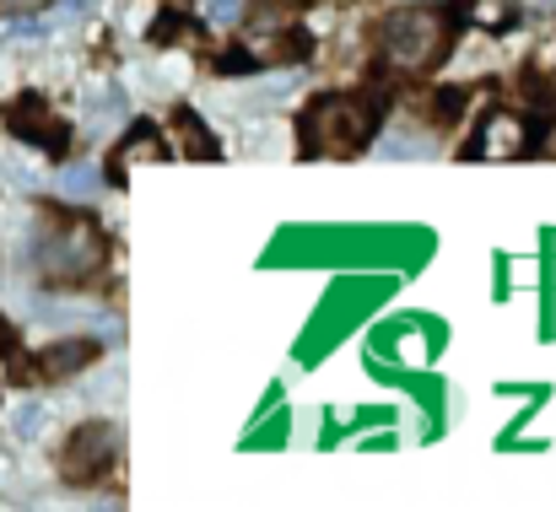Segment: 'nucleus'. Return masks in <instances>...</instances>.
Instances as JSON below:
<instances>
[{
	"label": "nucleus",
	"mask_w": 556,
	"mask_h": 512,
	"mask_svg": "<svg viewBox=\"0 0 556 512\" xmlns=\"http://www.w3.org/2000/svg\"><path fill=\"white\" fill-rule=\"evenodd\" d=\"M114 453H119V432H114L109 421H87V426L71 432V443H65V453H60V481L92 486L98 475H109Z\"/></svg>",
	"instance_id": "nucleus-4"
},
{
	"label": "nucleus",
	"mask_w": 556,
	"mask_h": 512,
	"mask_svg": "<svg viewBox=\"0 0 556 512\" xmlns=\"http://www.w3.org/2000/svg\"><path fill=\"white\" fill-rule=\"evenodd\" d=\"M60 189H65L71 200H87V194H98V168H92V163H76V168H65Z\"/></svg>",
	"instance_id": "nucleus-10"
},
{
	"label": "nucleus",
	"mask_w": 556,
	"mask_h": 512,
	"mask_svg": "<svg viewBox=\"0 0 556 512\" xmlns=\"http://www.w3.org/2000/svg\"><path fill=\"white\" fill-rule=\"evenodd\" d=\"M103 259H109V243L92 221H54L38 238V270L49 286H81L103 270Z\"/></svg>",
	"instance_id": "nucleus-3"
},
{
	"label": "nucleus",
	"mask_w": 556,
	"mask_h": 512,
	"mask_svg": "<svg viewBox=\"0 0 556 512\" xmlns=\"http://www.w3.org/2000/svg\"><path fill=\"white\" fill-rule=\"evenodd\" d=\"M185 27H179V11H163V22H152V43H174Z\"/></svg>",
	"instance_id": "nucleus-13"
},
{
	"label": "nucleus",
	"mask_w": 556,
	"mask_h": 512,
	"mask_svg": "<svg viewBox=\"0 0 556 512\" xmlns=\"http://www.w3.org/2000/svg\"><path fill=\"white\" fill-rule=\"evenodd\" d=\"M470 152H476V157H514V152H525V125H519L514 114H492V119L481 125V136H476Z\"/></svg>",
	"instance_id": "nucleus-6"
},
{
	"label": "nucleus",
	"mask_w": 556,
	"mask_h": 512,
	"mask_svg": "<svg viewBox=\"0 0 556 512\" xmlns=\"http://www.w3.org/2000/svg\"><path fill=\"white\" fill-rule=\"evenodd\" d=\"M92 356H98V345L92 341H60V345H49V350L38 356L33 372H38V377H71V372H81ZM33 372H27V377H33Z\"/></svg>",
	"instance_id": "nucleus-7"
},
{
	"label": "nucleus",
	"mask_w": 556,
	"mask_h": 512,
	"mask_svg": "<svg viewBox=\"0 0 556 512\" xmlns=\"http://www.w3.org/2000/svg\"><path fill=\"white\" fill-rule=\"evenodd\" d=\"M174 136H179V152H185V157H194V163H211V157H216L211 130H205V125H200L189 108H179V114H174Z\"/></svg>",
	"instance_id": "nucleus-8"
},
{
	"label": "nucleus",
	"mask_w": 556,
	"mask_h": 512,
	"mask_svg": "<svg viewBox=\"0 0 556 512\" xmlns=\"http://www.w3.org/2000/svg\"><path fill=\"white\" fill-rule=\"evenodd\" d=\"M11 341H16V335H11V330L0 324V350H11Z\"/></svg>",
	"instance_id": "nucleus-17"
},
{
	"label": "nucleus",
	"mask_w": 556,
	"mask_h": 512,
	"mask_svg": "<svg viewBox=\"0 0 556 512\" xmlns=\"http://www.w3.org/2000/svg\"><path fill=\"white\" fill-rule=\"evenodd\" d=\"M432 103H438V108H432V114H438V125H454V119H459V108H465V92H438Z\"/></svg>",
	"instance_id": "nucleus-11"
},
{
	"label": "nucleus",
	"mask_w": 556,
	"mask_h": 512,
	"mask_svg": "<svg viewBox=\"0 0 556 512\" xmlns=\"http://www.w3.org/2000/svg\"><path fill=\"white\" fill-rule=\"evenodd\" d=\"M38 421H43V410H22L16 415V432H38Z\"/></svg>",
	"instance_id": "nucleus-16"
},
{
	"label": "nucleus",
	"mask_w": 556,
	"mask_h": 512,
	"mask_svg": "<svg viewBox=\"0 0 556 512\" xmlns=\"http://www.w3.org/2000/svg\"><path fill=\"white\" fill-rule=\"evenodd\" d=\"M448 43H454V22L438 5H400L383 22V54L400 71H432V65H443Z\"/></svg>",
	"instance_id": "nucleus-2"
},
{
	"label": "nucleus",
	"mask_w": 556,
	"mask_h": 512,
	"mask_svg": "<svg viewBox=\"0 0 556 512\" xmlns=\"http://www.w3.org/2000/svg\"><path fill=\"white\" fill-rule=\"evenodd\" d=\"M476 11H481L486 27H508V22H514V5H503V0H481Z\"/></svg>",
	"instance_id": "nucleus-12"
},
{
	"label": "nucleus",
	"mask_w": 556,
	"mask_h": 512,
	"mask_svg": "<svg viewBox=\"0 0 556 512\" xmlns=\"http://www.w3.org/2000/svg\"><path fill=\"white\" fill-rule=\"evenodd\" d=\"M152 157H163L157 130H152V125H136V130H130V141H125V152H119V172L130 168V163H152Z\"/></svg>",
	"instance_id": "nucleus-9"
},
{
	"label": "nucleus",
	"mask_w": 556,
	"mask_h": 512,
	"mask_svg": "<svg viewBox=\"0 0 556 512\" xmlns=\"http://www.w3.org/2000/svg\"><path fill=\"white\" fill-rule=\"evenodd\" d=\"M5 125H11V136L43 146L49 157H65V146H71V125H65L43 98H16V103H5Z\"/></svg>",
	"instance_id": "nucleus-5"
},
{
	"label": "nucleus",
	"mask_w": 556,
	"mask_h": 512,
	"mask_svg": "<svg viewBox=\"0 0 556 512\" xmlns=\"http://www.w3.org/2000/svg\"><path fill=\"white\" fill-rule=\"evenodd\" d=\"M238 16H243L238 0H211V22H238Z\"/></svg>",
	"instance_id": "nucleus-14"
},
{
	"label": "nucleus",
	"mask_w": 556,
	"mask_h": 512,
	"mask_svg": "<svg viewBox=\"0 0 556 512\" xmlns=\"http://www.w3.org/2000/svg\"><path fill=\"white\" fill-rule=\"evenodd\" d=\"M49 0H0V16H22V11H38Z\"/></svg>",
	"instance_id": "nucleus-15"
},
{
	"label": "nucleus",
	"mask_w": 556,
	"mask_h": 512,
	"mask_svg": "<svg viewBox=\"0 0 556 512\" xmlns=\"http://www.w3.org/2000/svg\"><path fill=\"white\" fill-rule=\"evenodd\" d=\"M303 157H357L372 141V108L357 98H314L303 108Z\"/></svg>",
	"instance_id": "nucleus-1"
}]
</instances>
